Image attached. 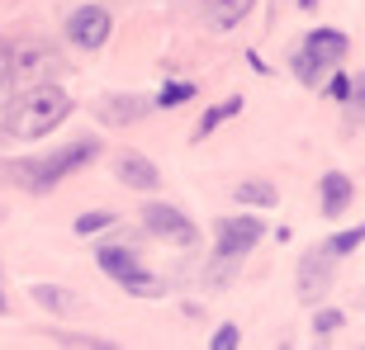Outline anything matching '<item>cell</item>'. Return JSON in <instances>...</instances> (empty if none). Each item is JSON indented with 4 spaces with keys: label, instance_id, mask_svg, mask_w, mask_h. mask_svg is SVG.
I'll return each mask as SVG.
<instances>
[{
    "label": "cell",
    "instance_id": "cell-7",
    "mask_svg": "<svg viewBox=\"0 0 365 350\" xmlns=\"http://www.w3.org/2000/svg\"><path fill=\"white\" fill-rule=\"evenodd\" d=\"M109 33H114V14H109L105 5H81V10H71V19H67L71 48H81V53H100V48L109 43Z\"/></svg>",
    "mask_w": 365,
    "mask_h": 350
},
{
    "label": "cell",
    "instance_id": "cell-20",
    "mask_svg": "<svg viewBox=\"0 0 365 350\" xmlns=\"http://www.w3.org/2000/svg\"><path fill=\"white\" fill-rule=\"evenodd\" d=\"M48 341H57V346H100V350L114 346V341H105V336H86V332H48Z\"/></svg>",
    "mask_w": 365,
    "mask_h": 350
},
{
    "label": "cell",
    "instance_id": "cell-26",
    "mask_svg": "<svg viewBox=\"0 0 365 350\" xmlns=\"http://www.w3.org/2000/svg\"><path fill=\"white\" fill-rule=\"evenodd\" d=\"M10 312V298H5V284H0V317Z\"/></svg>",
    "mask_w": 365,
    "mask_h": 350
},
{
    "label": "cell",
    "instance_id": "cell-3",
    "mask_svg": "<svg viewBox=\"0 0 365 350\" xmlns=\"http://www.w3.org/2000/svg\"><path fill=\"white\" fill-rule=\"evenodd\" d=\"M95 260H100V270H105L114 284H123L133 298H162V280L152 275L148 265H143V256H138L128 242H105L100 251H95Z\"/></svg>",
    "mask_w": 365,
    "mask_h": 350
},
{
    "label": "cell",
    "instance_id": "cell-6",
    "mask_svg": "<svg viewBox=\"0 0 365 350\" xmlns=\"http://www.w3.org/2000/svg\"><path fill=\"white\" fill-rule=\"evenodd\" d=\"M53 71H57V48H53V43H43V38L14 43V71H10V81L19 85V90L48 81Z\"/></svg>",
    "mask_w": 365,
    "mask_h": 350
},
{
    "label": "cell",
    "instance_id": "cell-15",
    "mask_svg": "<svg viewBox=\"0 0 365 350\" xmlns=\"http://www.w3.org/2000/svg\"><path fill=\"white\" fill-rule=\"evenodd\" d=\"M232 114H242V95H232V100H223V105H214V109H204V119H200V128L190 133V142H204V137L214 133L218 123H228Z\"/></svg>",
    "mask_w": 365,
    "mask_h": 350
},
{
    "label": "cell",
    "instance_id": "cell-12",
    "mask_svg": "<svg viewBox=\"0 0 365 350\" xmlns=\"http://www.w3.org/2000/svg\"><path fill=\"white\" fill-rule=\"evenodd\" d=\"M148 100L143 95H105L100 100V123H109V128H119V123H133V119H143L148 114Z\"/></svg>",
    "mask_w": 365,
    "mask_h": 350
},
{
    "label": "cell",
    "instance_id": "cell-2",
    "mask_svg": "<svg viewBox=\"0 0 365 350\" xmlns=\"http://www.w3.org/2000/svg\"><path fill=\"white\" fill-rule=\"evenodd\" d=\"M105 152V142L100 137H76V142H62L57 152H48V157H34V161H14V180L24 189H34V194H48L53 185H62L67 175L86 171V166L95 161Z\"/></svg>",
    "mask_w": 365,
    "mask_h": 350
},
{
    "label": "cell",
    "instance_id": "cell-24",
    "mask_svg": "<svg viewBox=\"0 0 365 350\" xmlns=\"http://www.w3.org/2000/svg\"><path fill=\"white\" fill-rule=\"evenodd\" d=\"M10 71H14V48L5 38H0V90L10 85Z\"/></svg>",
    "mask_w": 365,
    "mask_h": 350
},
{
    "label": "cell",
    "instance_id": "cell-14",
    "mask_svg": "<svg viewBox=\"0 0 365 350\" xmlns=\"http://www.w3.org/2000/svg\"><path fill=\"white\" fill-rule=\"evenodd\" d=\"M232 199L242 203V208H275V199H280V194H275L271 180H242V185L232 189Z\"/></svg>",
    "mask_w": 365,
    "mask_h": 350
},
{
    "label": "cell",
    "instance_id": "cell-11",
    "mask_svg": "<svg viewBox=\"0 0 365 350\" xmlns=\"http://www.w3.org/2000/svg\"><path fill=\"white\" fill-rule=\"evenodd\" d=\"M318 194H323V199H318V213L323 218H337V213H346V208H351V180H346V175L341 171H327L323 180H318Z\"/></svg>",
    "mask_w": 365,
    "mask_h": 350
},
{
    "label": "cell",
    "instance_id": "cell-10",
    "mask_svg": "<svg viewBox=\"0 0 365 350\" xmlns=\"http://www.w3.org/2000/svg\"><path fill=\"white\" fill-rule=\"evenodd\" d=\"M114 175H119V185L143 189V194L162 189V171H157V166H152L143 152H119V161H114Z\"/></svg>",
    "mask_w": 365,
    "mask_h": 350
},
{
    "label": "cell",
    "instance_id": "cell-5",
    "mask_svg": "<svg viewBox=\"0 0 365 350\" xmlns=\"http://www.w3.org/2000/svg\"><path fill=\"white\" fill-rule=\"evenodd\" d=\"M261 237H266V223H261L257 213H232V218H218V223H214L218 260H242Z\"/></svg>",
    "mask_w": 365,
    "mask_h": 350
},
{
    "label": "cell",
    "instance_id": "cell-19",
    "mask_svg": "<svg viewBox=\"0 0 365 350\" xmlns=\"http://www.w3.org/2000/svg\"><path fill=\"white\" fill-rule=\"evenodd\" d=\"M105 228H114V213H81L76 223H71L76 237H95V232H105Z\"/></svg>",
    "mask_w": 365,
    "mask_h": 350
},
{
    "label": "cell",
    "instance_id": "cell-17",
    "mask_svg": "<svg viewBox=\"0 0 365 350\" xmlns=\"http://www.w3.org/2000/svg\"><path fill=\"white\" fill-rule=\"evenodd\" d=\"M356 246H365V223H356V228L332 232V237H327V251H332V256H351Z\"/></svg>",
    "mask_w": 365,
    "mask_h": 350
},
{
    "label": "cell",
    "instance_id": "cell-25",
    "mask_svg": "<svg viewBox=\"0 0 365 350\" xmlns=\"http://www.w3.org/2000/svg\"><path fill=\"white\" fill-rule=\"evenodd\" d=\"M351 100H356V109L365 114V71H356V81H351Z\"/></svg>",
    "mask_w": 365,
    "mask_h": 350
},
{
    "label": "cell",
    "instance_id": "cell-13",
    "mask_svg": "<svg viewBox=\"0 0 365 350\" xmlns=\"http://www.w3.org/2000/svg\"><path fill=\"white\" fill-rule=\"evenodd\" d=\"M252 5L257 0H204V19H209V28L228 33V28H237L252 14Z\"/></svg>",
    "mask_w": 365,
    "mask_h": 350
},
{
    "label": "cell",
    "instance_id": "cell-22",
    "mask_svg": "<svg viewBox=\"0 0 365 350\" xmlns=\"http://www.w3.org/2000/svg\"><path fill=\"white\" fill-rule=\"evenodd\" d=\"M327 95H332L337 105H351V76H346V71H337V76L327 81Z\"/></svg>",
    "mask_w": 365,
    "mask_h": 350
},
{
    "label": "cell",
    "instance_id": "cell-9",
    "mask_svg": "<svg viewBox=\"0 0 365 350\" xmlns=\"http://www.w3.org/2000/svg\"><path fill=\"white\" fill-rule=\"evenodd\" d=\"M332 251H327V242H323V251H304V260H299V298L304 303H318V298L332 289Z\"/></svg>",
    "mask_w": 365,
    "mask_h": 350
},
{
    "label": "cell",
    "instance_id": "cell-23",
    "mask_svg": "<svg viewBox=\"0 0 365 350\" xmlns=\"http://www.w3.org/2000/svg\"><path fill=\"white\" fill-rule=\"evenodd\" d=\"M237 341H242V332H237V327H218V332H214V350H232V346H237Z\"/></svg>",
    "mask_w": 365,
    "mask_h": 350
},
{
    "label": "cell",
    "instance_id": "cell-4",
    "mask_svg": "<svg viewBox=\"0 0 365 350\" xmlns=\"http://www.w3.org/2000/svg\"><path fill=\"white\" fill-rule=\"evenodd\" d=\"M346 53H351L346 33H337V28H313L309 38L294 48L289 67H294V76H299L304 85H318V71H323V67H337Z\"/></svg>",
    "mask_w": 365,
    "mask_h": 350
},
{
    "label": "cell",
    "instance_id": "cell-21",
    "mask_svg": "<svg viewBox=\"0 0 365 350\" xmlns=\"http://www.w3.org/2000/svg\"><path fill=\"white\" fill-rule=\"evenodd\" d=\"M34 298H38L43 308H53V312H71V298L62 294V289H48V284H34Z\"/></svg>",
    "mask_w": 365,
    "mask_h": 350
},
{
    "label": "cell",
    "instance_id": "cell-16",
    "mask_svg": "<svg viewBox=\"0 0 365 350\" xmlns=\"http://www.w3.org/2000/svg\"><path fill=\"white\" fill-rule=\"evenodd\" d=\"M190 100H195V85H190V81H166L152 105H157V109H180V105H190Z\"/></svg>",
    "mask_w": 365,
    "mask_h": 350
},
{
    "label": "cell",
    "instance_id": "cell-18",
    "mask_svg": "<svg viewBox=\"0 0 365 350\" xmlns=\"http://www.w3.org/2000/svg\"><path fill=\"white\" fill-rule=\"evenodd\" d=\"M341 322H346L341 308H318L313 312V336H332V332H341Z\"/></svg>",
    "mask_w": 365,
    "mask_h": 350
},
{
    "label": "cell",
    "instance_id": "cell-8",
    "mask_svg": "<svg viewBox=\"0 0 365 350\" xmlns=\"http://www.w3.org/2000/svg\"><path fill=\"white\" fill-rule=\"evenodd\" d=\"M143 228H148L152 237L171 242V246H195L200 242V228L180 213L176 203H148V208H143Z\"/></svg>",
    "mask_w": 365,
    "mask_h": 350
},
{
    "label": "cell",
    "instance_id": "cell-1",
    "mask_svg": "<svg viewBox=\"0 0 365 350\" xmlns=\"http://www.w3.org/2000/svg\"><path fill=\"white\" fill-rule=\"evenodd\" d=\"M71 109L76 105H71V95L62 90V85H53V81L29 85V90L10 105V114H5V137H24V142L48 137L71 119Z\"/></svg>",
    "mask_w": 365,
    "mask_h": 350
}]
</instances>
